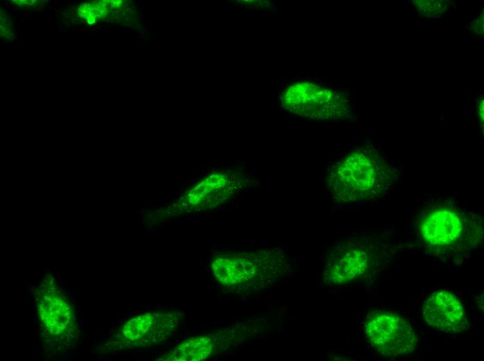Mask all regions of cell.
<instances>
[{"label": "cell", "instance_id": "cell-5", "mask_svg": "<svg viewBox=\"0 0 484 361\" xmlns=\"http://www.w3.org/2000/svg\"><path fill=\"white\" fill-rule=\"evenodd\" d=\"M280 102L290 112L316 120L339 119L350 110V103L341 92L305 81L285 86Z\"/></svg>", "mask_w": 484, "mask_h": 361}, {"label": "cell", "instance_id": "cell-12", "mask_svg": "<svg viewBox=\"0 0 484 361\" xmlns=\"http://www.w3.org/2000/svg\"><path fill=\"white\" fill-rule=\"evenodd\" d=\"M136 29L141 31L143 30V26L140 24H137Z\"/></svg>", "mask_w": 484, "mask_h": 361}, {"label": "cell", "instance_id": "cell-10", "mask_svg": "<svg viewBox=\"0 0 484 361\" xmlns=\"http://www.w3.org/2000/svg\"><path fill=\"white\" fill-rule=\"evenodd\" d=\"M413 4L420 15L429 17L442 16L449 7L447 1H414Z\"/></svg>", "mask_w": 484, "mask_h": 361}, {"label": "cell", "instance_id": "cell-11", "mask_svg": "<svg viewBox=\"0 0 484 361\" xmlns=\"http://www.w3.org/2000/svg\"><path fill=\"white\" fill-rule=\"evenodd\" d=\"M477 113H478V116L480 126H481V128L483 129V98H481L478 102Z\"/></svg>", "mask_w": 484, "mask_h": 361}, {"label": "cell", "instance_id": "cell-4", "mask_svg": "<svg viewBox=\"0 0 484 361\" xmlns=\"http://www.w3.org/2000/svg\"><path fill=\"white\" fill-rule=\"evenodd\" d=\"M216 278L235 289L267 287L289 269L287 258L279 248L255 252L222 255L211 265Z\"/></svg>", "mask_w": 484, "mask_h": 361}, {"label": "cell", "instance_id": "cell-7", "mask_svg": "<svg viewBox=\"0 0 484 361\" xmlns=\"http://www.w3.org/2000/svg\"><path fill=\"white\" fill-rule=\"evenodd\" d=\"M177 312L146 313L126 322L115 337L125 346L150 345L168 337L182 321Z\"/></svg>", "mask_w": 484, "mask_h": 361}, {"label": "cell", "instance_id": "cell-2", "mask_svg": "<svg viewBox=\"0 0 484 361\" xmlns=\"http://www.w3.org/2000/svg\"><path fill=\"white\" fill-rule=\"evenodd\" d=\"M398 175V169L376 150L361 147L329 168L325 186L339 203L371 201L390 190Z\"/></svg>", "mask_w": 484, "mask_h": 361}, {"label": "cell", "instance_id": "cell-14", "mask_svg": "<svg viewBox=\"0 0 484 361\" xmlns=\"http://www.w3.org/2000/svg\"><path fill=\"white\" fill-rule=\"evenodd\" d=\"M140 37H144V33H143V32H141V33H140Z\"/></svg>", "mask_w": 484, "mask_h": 361}, {"label": "cell", "instance_id": "cell-15", "mask_svg": "<svg viewBox=\"0 0 484 361\" xmlns=\"http://www.w3.org/2000/svg\"><path fill=\"white\" fill-rule=\"evenodd\" d=\"M137 4L140 6L141 4V1H137Z\"/></svg>", "mask_w": 484, "mask_h": 361}, {"label": "cell", "instance_id": "cell-6", "mask_svg": "<svg viewBox=\"0 0 484 361\" xmlns=\"http://www.w3.org/2000/svg\"><path fill=\"white\" fill-rule=\"evenodd\" d=\"M367 342L378 353L396 357L412 353L417 346L416 334L402 317L385 311H373L364 322Z\"/></svg>", "mask_w": 484, "mask_h": 361}, {"label": "cell", "instance_id": "cell-13", "mask_svg": "<svg viewBox=\"0 0 484 361\" xmlns=\"http://www.w3.org/2000/svg\"><path fill=\"white\" fill-rule=\"evenodd\" d=\"M145 33H148L150 35V29L145 26Z\"/></svg>", "mask_w": 484, "mask_h": 361}, {"label": "cell", "instance_id": "cell-1", "mask_svg": "<svg viewBox=\"0 0 484 361\" xmlns=\"http://www.w3.org/2000/svg\"><path fill=\"white\" fill-rule=\"evenodd\" d=\"M417 226L425 250L449 262L462 261L482 244L481 216L448 199L427 203L418 215Z\"/></svg>", "mask_w": 484, "mask_h": 361}, {"label": "cell", "instance_id": "cell-9", "mask_svg": "<svg viewBox=\"0 0 484 361\" xmlns=\"http://www.w3.org/2000/svg\"><path fill=\"white\" fill-rule=\"evenodd\" d=\"M45 287L38 303L41 325L48 336L64 343L76 331L72 310L58 287Z\"/></svg>", "mask_w": 484, "mask_h": 361}, {"label": "cell", "instance_id": "cell-3", "mask_svg": "<svg viewBox=\"0 0 484 361\" xmlns=\"http://www.w3.org/2000/svg\"><path fill=\"white\" fill-rule=\"evenodd\" d=\"M397 251V246L381 235H357L335 241L323 255V280L330 285L362 280L381 269Z\"/></svg>", "mask_w": 484, "mask_h": 361}, {"label": "cell", "instance_id": "cell-8", "mask_svg": "<svg viewBox=\"0 0 484 361\" xmlns=\"http://www.w3.org/2000/svg\"><path fill=\"white\" fill-rule=\"evenodd\" d=\"M425 321L433 328L445 333H458L466 329L467 318L458 298L446 290L432 293L423 305Z\"/></svg>", "mask_w": 484, "mask_h": 361}]
</instances>
